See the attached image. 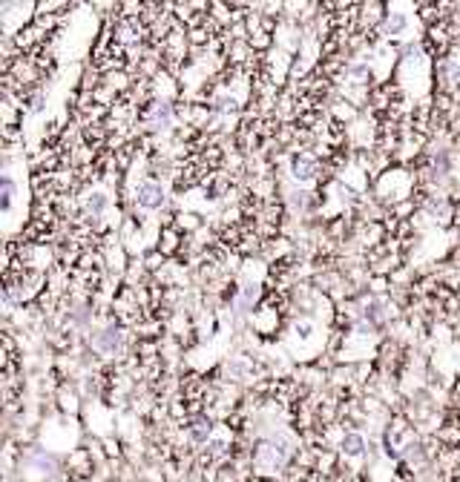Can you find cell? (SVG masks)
Masks as SVG:
<instances>
[{
    "instance_id": "cell-4",
    "label": "cell",
    "mask_w": 460,
    "mask_h": 482,
    "mask_svg": "<svg viewBox=\"0 0 460 482\" xmlns=\"http://www.w3.org/2000/svg\"><path fill=\"white\" fill-rule=\"evenodd\" d=\"M362 445H365V442H362L360 433H348L346 440H343V448H346L348 457H360V454H362Z\"/></svg>"
},
{
    "instance_id": "cell-3",
    "label": "cell",
    "mask_w": 460,
    "mask_h": 482,
    "mask_svg": "<svg viewBox=\"0 0 460 482\" xmlns=\"http://www.w3.org/2000/svg\"><path fill=\"white\" fill-rule=\"evenodd\" d=\"M118 342H121V336H118V330H112V327L104 330V333L95 339V344H98L101 350H107V354H112V350L118 347Z\"/></svg>"
},
{
    "instance_id": "cell-5",
    "label": "cell",
    "mask_w": 460,
    "mask_h": 482,
    "mask_svg": "<svg viewBox=\"0 0 460 482\" xmlns=\"http://www.w3.org/2000/svg\"><path fill=\"white\" fill-rule=\"evenodd\" d=\"M386 29H389V35H400L406 29V15L403 12H391V18L386 20Z\"/></svg>"
},
{
    "instance_id": "cell-6",
    "label": "cell",
    "mask_w": 460,
    "mask_h": 482,
    "mask_svg": "<svg viewBox=\"0 0 460 482\" xmlns=\"http://www.w3.org/2000/svg\"><path fill=\"white\" fill-rule=\"evenodd\" d=\"M207 433H211V422H204V419H199L196 422V428H193V436H196V440H204V436Z\"/></svg>"
},
{
    "instance_id": "cell-2",
    "label": "cell",
    "mask_w": 460,
    "mask_h": 482,
    "mask_svg": "<svg viewBox=\"0 0 460 482\" xmlns=\"http://www.w3.org/2000/svg\"><path fill=\"white\" fill-rule=\"evenodd\" d=\"M314 172H317V161H314L311 155H300V158L294 161V175H297L300 181H311Z\"/></svg>"
},
{
    "instance_id": "cell-1",
    "label": "cell",
    "mask_w": 460,
    "mask_h": 482,
    "mask_svg": "<svg viewBox=\"0 0 460 482\" xmlns=\"http://www.w3.org/2000/svg\"><path fill=\"white\" fill-rule=\"evenodd\" d=\"M138 204L147 207V210H158L164 204V190L158 181H144L138 187Z\"/></svg>"
}]
</instances>
